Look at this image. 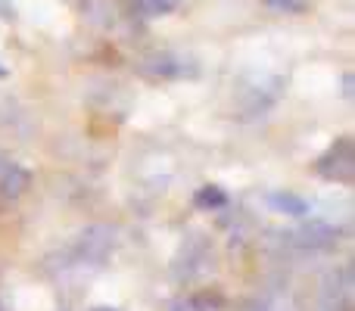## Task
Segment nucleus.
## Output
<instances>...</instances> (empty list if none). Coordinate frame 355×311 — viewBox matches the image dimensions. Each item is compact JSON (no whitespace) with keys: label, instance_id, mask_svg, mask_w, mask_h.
<instances>
[{"label":"nucleus","instance_id":"nucleus-1","mask_svg":"<svg viewBox=\"0 0 355 311\" xmlns=\"http://www.w3.org/2000/svg\"><path fill=\"white\" fill-rule=\"evenodd\" d=\"M110 246H112V227H106V224L87 227L78 240V256L85 258V262L87 258H91V262H100V258L110 252Z\"/></svg>","mask_w":355,"mask_h":311},{"label":"nucleus","instance_id":"nucleus-2","mask_svg":"<svg viewBox=\"0 0 355 311\" xmlns=\"http://www.w3.org/2000/svg\"><path fill=\"white\" fill-rule=\"evenodd\" d=\"M25 184H28V171L19 168V165H12V168L6 171V177H3V193H6V196L22 193Z\"/></svg>","mask_w":355,"mask_h":311},{"label":"nucleus","instance_id":"nucleus-3","mask_svg":"<svg viewBox=\"0 0 355 311\" xmlns=\"http://www.w3.org/2000/svg\"><path fill=\"white\" fill-rule=\"evenodd\" d=\"M306 240H302V243L306 246H324V243H331L334 240V231L327 224H315V227H306Z\"/></svg>","mask_w":355,"mask_h":311},{"label":"nucleus","instance_id":"nucleus-4","mask_svg":"<svg viewBox=\"0 0 355 311\" xmlns=\"http://www.w3.org/2000/svg\"><path fill=\"white\" fill-rule=\"evenodd\" d=\"M271 202H275V206H281V208H290V215H302V212H306V202L296 199V196H290V193L271 196Z\"/></svg>","mask_w":355,"mask_h":311},{"label":"nucleus","instance_id":"nucleus-5","mask_svg":"<svg viewBox=\"0 0 355 311\" xmlns=\"http://www.w3.org/2000/svg\"><path fill=\"white\" fill-rule=\"evenodd\" d=\"M275 12H300L306 6V0H265Z\"/></svg>","mask_w":355,"mask_h":311},{"label":"nucleus","instance_id":"nucleus-6","mask_svg":"<svg viewBox=\"0 0 355 311\" xmlns=\"http://www.w3.org/2000/svg\"><path fill=\"white\" fill-rule=\"evenodd\" d=\"M196 202H206V206H225V193L215 187H206L200 196H196Z\"/></svg>","mask_w":355,"mask_h":311},{"label":"nucleus","instance_id":"nucleus-7","mask_svg":"<svg viewBox=\"0 0 355 311\" xmlns=\"http://www.w3.org/2000/svg\"><path fill=\"white\" fill-rule=\"evenodd\" d=\"M144 6H147L150 12H166L175 6V0H144Z\"/></svg>","mask_w":355,"mask_h":311},{"label":"nucleus","instance_id":"nucleus-8","mask_svg":"<svg viewBox=\"0 0 355 311\" xmlns=\"http://www.w3.org/2000/svg\"><path fill=\"white\" fill-rule=\"evenodd\" d=\"M97 311H116V308H97Z\"/></svg>","mask_w":355,"mask_h":311}]
</instances>
